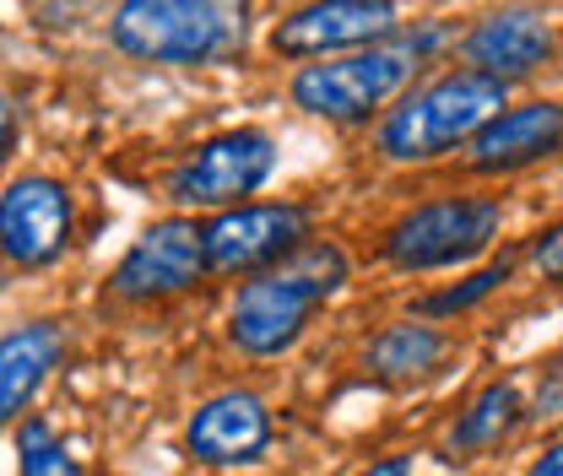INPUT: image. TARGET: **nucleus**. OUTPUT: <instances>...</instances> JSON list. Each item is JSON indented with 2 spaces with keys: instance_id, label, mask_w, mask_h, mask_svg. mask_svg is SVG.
Masks as SVG:
<instances>
[{
  "instance_id": "1",
  "label": "nucleus",
  "mask_w": 563,
  "mask_h": 476,
  "mask_svg": "<svg viewBox=\"0 0 563 476\" xmlns=\"http://www.w3.org/2000/svg\"><path fill=\"white\" fill-rule=\"evenodd\" d=\"M342 281H347V255L336 244H325V239H309L292 255H282L277 266H266L255 281L239 287L228 331H233V341L244 352L277 357V352H287L292 341L303 336L309 314L331 292H342Z\"/></svg>"
},
{
  "instance_id": "2",
  "label": "nucleus",
  "mask_w": 563,
  "mask_h": 476,
  "mask_svg": "<svg viewBox=\"0 0 563 476\" xmlns=\"http://www.w3.org/2000/svg\"><path fill=\"white\" fill-rule=\"evenodd\" d=\"M109 33L136 60L211 66L244 49L250 0H125Z\"/></svg>"
},
{
  "instance_id": "3",
  "label": "nucleus",
  "mask_w": 563,
  "mask_h": 476,
  "mask_svg": "<svg viewBox=\"0 0 563 476\" xmlns=\"http://www.w3.org/2000/svg\"><path fill=\"white\" fill-rule=\"evenodd\" d=\"M504 109V81L488 70H455L428 81L422 92H412L385 125H379V146L396 163H428L461 141H472L483 125L498 120Z\"/></svg>"
},
{
  "instance_id": "4",
  "label": "nucleus",
  "mask_w": 563,
  "mask_h": 476,
  "mask_svg": "<svg viewBox=\"0 0 563 476\" xmlns=\"http://www.w3.org/2000/svg\"><path fill=\"white\" fill-rule=\"evenodd\" d=\"M422 44H368L342 60H320L292 76V103L320 114V120H363L385 98H396L412 70H418Z\"/></svg>"
},
{
  "instance_id": "5",
  "label": "nucleus",
  "mask_w": 563,
  "mask_h": 476,
  "mask_svg": "<svg viewBox=\"0 0 563 476\" xmlns=\"http://www.w3.org/2000/svg\"><path fill=\"white\" fill-rule=\"evenodd\" d=\"M498 222H504V211L488 196L428 201L390 228L385 250L401 272H433V266H455V261H472L477 250H488Z\"/></svg>"
},
{
  "instance_id": "6",
  "label": "nucleus",
  "mask_w": 563,
  "mask_h": 476,
  "mask_svg": "<svg viewBox=\"0 0 563 476\" xmlns=\"http://www.w3.org/2000/svg\"><path fill=\"white\" fill-rule=\"evenodd\" d=\"M207 228L174 217V222H152L136 244L125 250V261L114 266V292L131 303L152 298H174L185 287H196L207 272Z\"/></svg>"
},
{
  "instance_id": "7",
  "label": "nucleus",
  "mask_w": 563,
  "mask_h": 476,
  "mask_svg": "<svg viewBox=\"0 0 563 476\" xmlns=\"http://www.w3.org/2000/svg\"><path fill=\"white\" fill-rule=\"evenodd\" d=\"M272 163H277L272 136H261V131H228V136L207 141L168 179V196L179 206H233L266 185Z\"/></svg>"
},
{
  "instance_id": "8",
  "label": "nucleus",
  "mask_w": 563,
  "mask_h": 476,
  "mask_svg": "<svg viewBox=\"0 0 563 476\" xmlns=\"http://www.w3.org/2000/svg\"><path fill=\"white\" fill-rule=\"evenodd\" d=\"M309 244V211L303 206H239L222 211L207 228L211 272H266L282 255Z\"/></svg>"
},
{
  "instance_id": "9",
  "label": "nucleus",
  "mask_w": 563,
  "mask_h": 476,
  "mask_svg": "<svg viewBox=\"0 0 563 476\" xmlns=\"http://www.w3.org/2000/svg\"><path fill=\"white\" fill-rule=\"evenodd\" d=\"M396 33L390 0H309L272 33L282 55H331V49H368Z\"/></svg>"
},
{
  "instance_id": "10",
  "label": "nucleus",
  "mask_w": 563,
  "mask_h": 476,
  "mask_svg": "<svg viewBox=\"0 0 563 476\" xmlns=\"http://www.w3.org/2000/svg\"><path fill=\"white\" fill-rule=\"evenodd\" d=\"M70 239V196L55 179H16L0 201V244L11 266H49Z\"/></svg>"
},
{
  "instance_id": "11",
  "label": "nucleus",
  "mask_w": 563,
  "mask_h": 476,
  "mask_svg": "<svg viewBox=\"0 0 563 476\" xmlns=\"http://www.w3.org/2000/svg\"><path fill=\"white\" fill-rule=\"evenodd\" d=\"M272 444V417L250 390L211 396L207 407L190 417V455L207 466H239L255 461Z\"/></svg>"
},
{
  "instance_id": "12",
  "label": "nucleus",
  "mask_w": 563,
  "mask_h": 476,
  "mask_svg": "<svg viewBox=\"0 0 563 476\" xmlns=\"http://www.w3.org/2000/svg\"><path fill=\"white\" fill-rule=\"evenodd\" d=\"M563 141V103H526V109H504L493 125L472 136V168L483 174H509L526 168L548 152H559Z\"/></svg>"
},
{
  "instance_id": "13",
  "label": "nucleus",
  "mask_w": 563,
  "mask_h": 476,
  "mask_svg": "<svg viewBox=\"0 0 563 476\" xmlns=\"http://www.w3.org/2000/svg\"><path fill=\"white\" fill-rule=\"evenodd\" d=\"M548 49H553V27H548L537 11H526V5L493 11L488 22H477L472 38H466V60H472V70H488L498 81L537 70L548 60Z\"/></svg>"
},
{
  "instance_id": "14",
  "label": "nucleus",
  "mask_w": 563,
  "mask_h": 476,
  "mask_svg": "<svg viewBox=\"0 0 563 476\" xmlns=\"http://www.w3.org/2000/svg\"><path fill=\"white\" fill-rule=\"evenodd\" d=\"M60 346H66V336L55 325H22L5 336V346H0V411L5 417H22L33 390L44 385V374L55 368Z\"/></svg>"
},
{
  "instance_id": "15",
  "label": "nucleus",
  "mask_w": 563,
  "mask_h": 476,
  "mask_svg": "<svg viewBox=\"0 0 563 476\" xmlns=\"http://www.w3.org/2000/svg\"><path fill=\"white\" fill-rule=\"evenodd\" d=\"M439 357H444V336H439L433 325H412V320L379 331V341L368 346V368H374L379 379H418Z\"/></svg>"
},
{
  "instance_id": "16",
  "label": "nucleus",
  "mask_w": 563,
  "mask_h": 476,
  "mask_svg": "<svg viewBox=\"0 0 563 476\" xmlns=\"http://www.w3.org/2000/svg\"><path fill=\"white\" fill-rule=\"evenodd\" d=\"M515 417H520V390H515V385H488L472 407L461 411L450 444H455V450H488V444H498V439L515 428Z\"/></svg>"
},
{
  "instance_id": "17",
  "label": "nucleus",
  "mask_w": 563,
  "mask_h": 476,
  "mask_svg": "<svg viewBox=\"0 0 563 476\" xmlns=\"http://www.w3.org/2000/svg\"><path fill=\"white\" fill-rule=\"evenodd\" d=\"M16 455H22V476H81L76 461H70V450L44 428V422H22Z\"/></svg>"
},
{
  "instance_id": "18",
  "label": "nucleus",
  "mask_w": 563,
  "mask_h": 476,
  "mask_svg": "<svg viewBox=\"0 0 563 476\" xmlns=\"http://www.w3.org/2000/svg\"><path fill=\"white\" fill-rule=\"evenodd\" d=\"M504 276H509V266L498 261V266H488V272H477V276H472L466 287H450V292H439V298H428L422 309H428V314H461V309H472L477 298H488L493 287L504 281Z\"/></svg>"
},
{
  "instance_id": "19",
  "label": "nucleus",
  "mask_w": 563,
  "mask_h": 476,
  "mask_svg": "<svg viewBox=\"0 0 563 476\" xmlns=\"http://www.w3.org/2000/svg\"><path fill=\"white\" fill-rule=\"evenodd\" d=\"M531 261H537V272L563 281V222L548 233V239H537V250H531Z\"/></svg>"
},
{
  "instance_id": "20",
  "label": "nucleus",
  "mask_w": 563,
  "mask_h": 476,
  "mask_svg": "<svg viewBox=\"0 0 563 476\" xmlns=\"http://www.w3.org/2000/svg\"><path fill=\"white\" fill-rule=\"evenodd\" d=\"M526 476H563V439H559V444H553V450H548V455H542V461H537V466H531Z\"/></svg>"
},
{
  "instance_id": "21",
  "label": "nucleus",
  "mask_w": 563,
  "mask_h": 476,
  "mask_svg": "<svg viewBox=\"0 0 563 476\" xmlns=\"http://www.w3.org/2000/svg\"><path fill=\"white\" fill-rule=\"evenodd\" d=\"M363 476H412V461L407 455H390V461H379V466H368Z\"/></svg>"
}]
</instances>
